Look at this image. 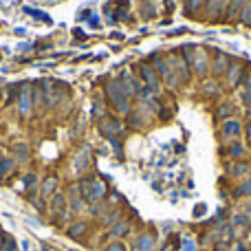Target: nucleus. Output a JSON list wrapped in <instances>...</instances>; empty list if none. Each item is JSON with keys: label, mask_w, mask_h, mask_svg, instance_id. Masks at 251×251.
Masks as SVG:
<instances>
[{"label": "nucleus", "mask_w": 251, "mask_h": 251, "mask_svg": "<svg viewBox=\"0 0 251 251\" xmlns=\"http://www.w3.org/2000/svg\"><path fill=\"white\" fill-rule=\"evenodd\" d=\"M240 20H243V25H247V26H251V4H245V9L240 11Z\"/></svg>", "instance_id": "17"}, {"label": "nucleus", "mask_w": 251, "mask_h": 251, "mask_svg": "<svg viewBox=\"0 0 251 251\" xmlns=\"http://www.w3.org/2000/svg\"><path fill=\"white\" fill-rule=\"evenodd\" d=\"M227 172H229V176H234V178H243L251 172V165L247 163V161L238 159V161H234V163L227 165Z\"/></svg>", "instance_id": "5"}, {"label": "nucleus", "mask_w": 251, "mask_h": 251, "mask_svg": "<svg viewBox=\"0 0 251 251\" xmlns=\"http://www.w3.org/2000/svg\"><path fill=\"white\" fill-rule=\"evenodd\" d=\"M139 77H141L143 86H146L150 93H154V95H159L161 93V77H159V73L154 71V66L141 64L139 66Z\"/></svg>", "instance_id": "1"}, {"label": "nucleus", "mask_w": 251, "mask_h": 251, "mask_svg": "<svg viewBox=\"0 0 251 251\" xmlns=\"http://www.w3.org/2000/svg\"><path fill=\"white\" fill-rule=\"evenodd\" d=\"M64 209H66V199L62 194H55V199L51 201V212L60 214V212H64Z\"/></svg>", "instance_id": "14"}, {"label": "nucleus", "mask_w": 251, "mask_h": 251, "mask_svg": "<svg viewBox=\"0 0 251 251\" xmlns=\"http://www.w3.org/2000/svg\"><path fill=\"white\" fill-rule=\"evenodd\" d=\"M130 234V223L128 221H119L113 225V229H110V236L113 238H122V236H128Z\"/></svg>", "instance_id": "9"}, {"label": "nucleus", "mask_w": 251, "mask_h": 251, "mask_svg": "<svg viewBox=\"0 0 251 251\" xmlns=\"http://www.w3.org/2000/svg\"><path fill=\"white\" fill-rule=\"evenodd\" d=\"M201 91H203L207 97H218V95H221L218 82H212V79H209V82H205V86H201Z\"/></svg>", "instance_id": "13"}, {"label": "nucleus", "mask_w": 251, "mask_h": 251, "mask_svg": "<svg viewBox=\"0 0 251 251\" xmlns=\"http://www.w3.org/2000/svg\"><path fill=\"white\" fill-rule=\"evenodd\" d=\"M247 119H251V106H247Z\"/></svg>", "instance_id": "24"}, {"label": "nucleus", "mask_w": 251, "mask_h": 251, "mask_svg": "<svg viewBox=\"0 0 251 251\" xmlns=\"http://www.w3.org/2000/svg\"><path fill=\"white\" fill-rule=\"evenodd\" d=\"M55 190H57V178H55V176H47V178H44V181H42V187H40L42 196L55 194Z\"/></svg>", "instance_id": "10"}, {"label": "nucleus", "mask_w": 251, "mask_h": 251, "mask_svg": "<svg viewBox=\"0 0 251 251\" xmlns=\"http://www.w3.org/2000/svg\"><path fill=\"white\" fill-rule=\"evenodd\" d=\"M234 251H245V247H243V245L238 243V245H236V249H234Z\"/></svg>", "instance_id": "23"}, {"label": "nucleus", "mask_w": 251, "mask_h": 251, "mask_svg": "<svg viewBox=\"0 0 251 251\" xmlns=\"http://www.w3.org/2000/svg\"><path fill=\"white\" fill-rule=\"evenodd\" d=\"M86 231H88V225H86V223H84V221H77V223H73V225H71L69 236H71V238H82Z\"/></svg>", "instance_id": "11"}, {"label": "nucleus", "mask_w": 251, "mask_h": 251, "mask_svg": "<svg viewBox=\"0 0 251 251\" xmlns=\"http://www.w3.org/2000/svg\"><path fill=\"white\" fill-rule=\"evenodd\" d=\"M243 101L245 106H251V73H245L243 77Z\"/></svg>", "instance_id": "12"}, {"label": "nucleus", "mask_w": 251, "mask_h": 251, "mask_svg": "<svg viewBox=\"0 0 251 251\" xmlns=\"http://www.w3.org/2000/svg\"><path fill=\"white\" fill-rule=\"evenodd\" d=\"M9 170H13V161H11V159L0 161V174H2V172H9Z\"/></svg>", "instance_id": "20"}, {"label": "nucleus", "mask_w": 251, "mask_h": 251, "mask_svg": "<svg viewBox=\"0 0 251 251\" xmlns=\"http://www.w3.org/2000/svg\"><path fill=\"white\" fill-rule=\"evenodd\" d=\"M201 4H203V0H190V7H187V11H190V13H192V11H194V7H196V9H199V7H201Z\"/></svg>", "instance_id": "21"}, {"label": "nucleus", "mask_w": 251, "mask_h": 251, "mask_svg": "<svg viewBox=\"0 0 251 251\" xmlns=\"http://www.w3.org/2000/svg\"><path fill=\"white\" fill-rule=\"evenodd\" d=\"M245 152H247V148H245L243 143H240V141H231V146L227 148L225 154L231 156L234 161H238V159H243V156H245Z\"/></svg>", "instance_id": "8"}, {"label": "nucleus", "mask_w": 251, "mask_h": 251, "mask_svg": "<svg viewBox=\"0 0 251 251\" xmlns=\"http://www.w3.org/2000/svg\"><path fill=\"white\" fill-rule=\"evenodd\" d=\"M245 66L240 64V62H236V60H231V64L227 66V71H225V86L227 88H238L240 86V82H243V77H245Z\"/></svg>", "instance_id": "3"}, {"label": "nucleus", "mask_w": 251, "mask_h": 251, "mask_svg": "<svg viewBox=\"0 0 251 251\" xmlns=\"http://www.w3.org/2000/svg\"><path fill=\"white\" fill-rule=\"evenodd\" d=\"M104 251H128L126 249V245L124 243H119V240H115V243H110L108 247H106Z\"/></svg>", "instance_id": "19"}, {"label": "nucleus", "mask_w": 251, "mask_h": 251, "mask_svg": "<svg viewBox=\"0 0 251 251\" xmlns=\"http://www.w3.org/2000/svg\"><path fill=\"white\" fill-rule=\"evenodd\" d=\"M229 64H231V57L225 55V53H218V55L214 57V62H212V73L216 75V77H223Z\"/></svg>", "instance_id": "6"}, {"label": "nucleus", "mask_w": 251, "mask_h": 251, "mask_svg": "<svg viewBox=\"0 0 251 251\" xmlns=\"http://www.w3.org/2000/svg\"><path fill=\"white\" fill-rule=\"evenodd\" d=\"M128 122H130V126H134V128H143V117H139L137 115V110H132V113L128 115Z\"/></svg>", "instance_id": "15"}, {"label": "nucleus", "mask_w": 251, "mask_h": 251, "mask_svg": "<svg viewBox=\"0 0 251 251\" xmlns=\"http://www.w3.org/2000/svg\"><path fill=\"white\" fill-rule=\"evenodd\" d=\"M214 117L221 119V122H225V119L234 117V104H231V101H227V100L218 101L216 110H214Z\"/></svg>", "instance_id": "7"}, {"label": "nucleus", "mask_w": 251, "mask_h": 251, "mask_svg": "<svg viewBox=\"0 0 251 251\" xmlns=\"http://www.w3.org/2000/svg\"><path fill=\"white\" fill-rule=\"evenodd\" d=\"M227 0H209L207 2V11L212 13V9H214V13H221V9H223V4H225Z\"/></svg>", "instance_id": "16"}, {"label": "nucleus", "mask_w": 251, "mask_h": 251, "mask_svg": "<svg viewBox=\"0 0 251 251\" xmlns=\"http://www.w3.org/2000/svg\"><path fill=\"white\" fill-rule=\"evenodd\" d=\"M100 132L104 134V137H108V139H113V137H117V134H122V132H124L122 119H117V117H104V119L100 122Z\"/></svg>", "instance_id": "4"}, {"label": "nucleus", "mask_w": 251, "mask_h": 251, "mask_svg": "<svg viewBox=\"0 0 251 251\" xmlns=\"http://www.w3.org/2000/svg\"><path fill=\"white\" fill-rule=\"evenodd\" d=\"M243 134H245V137H247V139H251V119H247V124H245Z\"/></svg>", "instance_id": "22"}, {"label": "nucleus", "mask_w": 251, "mask_h": 251, "mask_svg": "<svg viewBox=\"0 0 251 251\" xmlns=\"http://www.w3.org/2000/svg\"><path fill=\"white\" fill-rule=\"evenodd\" d=\"M243 122H238L236 117H229L225 119V122L221 124V128H218V134L223 137V141H238L240 137H243Z\"/></svg>", "instance_id": "2"}, {"label": "nucleus", "mask_w": 251, "mask_h": 251, "mask_svg": "<svg viewBox=\"0 0 251 251\" xmlns=\"http://www.w3.org/2000/svg\"><path fill=\"white\" fill-rule=\"evenodd\" d=\"M243 9H245V0H234L229 7V16H236V13L243 11Z\"/></svg>", "instance_id": "18"}]
</instances>
